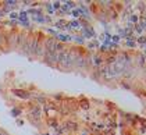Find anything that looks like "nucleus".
Instances as JSON below:
<instances>
[{
  "label": "nucleus",
  "instance_id": "1",
  "mask_svg": "<svg viewBox=\"0 0 146 135\" xmlns=\"http://www.w3.org/2000/svg\"><path fill=\"white\" fill-rule=\"evenodd\" d=\"M0 135H6V134H3V132H1V134H0Z\"/></svg>",
  "mask_w": 146,
  "mask_h": 135
}]
</instances>
